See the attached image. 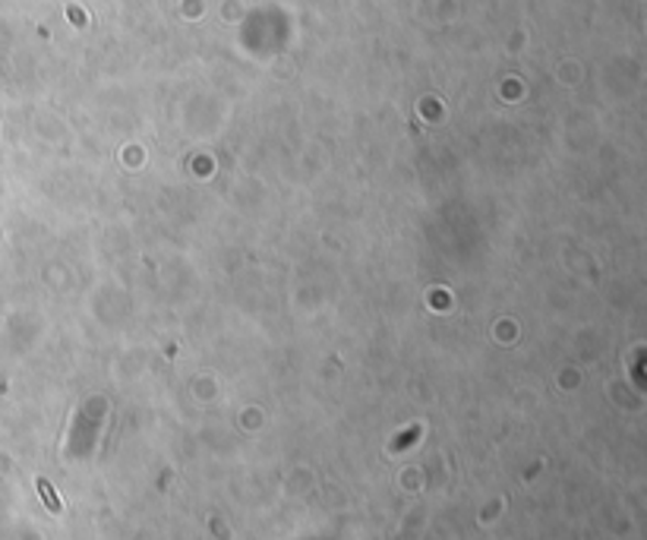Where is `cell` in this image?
I'll return each instance as SVG.
<instances>
[{
    "mask_svg": "<svg viewBox=\"0 0 647 540\" xmlns=\"http://www.w3.org/2000/svg\"><path fill=\"white\" fill-rule=\"evenodd\" d=\"M38 490H42V493H45V499H48V506H51V509H54V513H57V499H54V496H51L48 484H45V481H42V484H38Z\"/></svg>",
    "mask_w": 647,
    "mask_h": 540,
    "instance_id": "cell-1",
    "label": "cell"
}]
</instances>
